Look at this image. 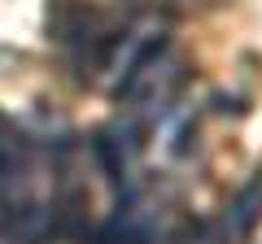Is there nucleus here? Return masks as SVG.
<instances>
[{
  "mask_svg": "<svg viewBox=\"0 0 262 244\" xmlns=\"http://www.w3.org/2000/svg\"><path fill=\"white\" fill-rule=\"evenodd\" d=\"M175 87H179V61L162 48L153 61H144L136 75L122 83V101H127V109L131 113H140V118H153L158 109H166V101L175 96Z\"/></svg>",
  "mask_w": 262,
  "mask_h": 244,
  "instance_id": "f03ea898",
  "label": "nucleus"
},
{
  "mask_svg": "<svg viewBox=\"0 0 262 244\" xmlns=\"http://www.w3.org/2000/svg\"><path fill=\"white\" fill-rule=\"evenodd\" d=\"M192 244H206V240H192Z\"/></svg>",
  "mask_w": 262,
  "mask_h": 244,
  "instance_id": "7ed1b4c3",
  "label": "nucleus"
},
{
  "mask_svg": "<svg viewBox=\"0 0 262 244\" xmlns=\"http://www.w3.org/2000/svg\"><path fill=\"white\" fill-rule=\"evenodd\" d=\"M162 48H166V18H153L149 13V18L131 22L127 31H118V39L110 44V57H105L114 92H122V83H127L144 61H153Z\"/></svg>",
  "mask_w": 262,
  "mask_h": 244,
  "instance_id": "f257e3e1",
  "label": "nucleus"
}]
</instances>
